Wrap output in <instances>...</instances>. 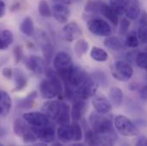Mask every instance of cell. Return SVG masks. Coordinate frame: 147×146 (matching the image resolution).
<instances>
[{"label": "cell", "instance_id": "1", "mask_svg": "<svg viewBox=\"0 0 147 146\" xmlns=\"http://www.w3.org/2000/svg\"><path fill=\"white\" fill-rule=\"evenodd\" d=\"M89 123L94 133V145H113L116 143L118 136L110 117L93 112L89 116Z\"/></svg>", "mask_w": 147, "mask_h": 146}, {"label": "cell", "instance_id": "2", "mask_svg": "<svg viewBox=\"0 0 147 146\" xmlns=\"http://www.w3.org/2000/svg\"><path fill=\"white\" fill-rule=\"evenodd\" d=\"M45 75L46 79H43L39 85V93L45 99H53L60 96L63 92L62 79L58 73L51 69L45 70Z\"/></svg>", "mask_w": 147, "mask_h": 146}, {"label": "cell", "instance_id": "3", "mask_svg": "<svg viewBox=\"0 0 147 146\" xmlns=\"http://www.w3.org/2000/svg\"><path fill=\"white\" fill-rule=\"evenodd\" d=\"M114 126L116 131L125 137H134L140 133L139 129L132 120L123 114H118L115 117Z\"/></svg>", "mask_w": 147, "mask_h": 146}, {"label": "cell", "instance_id": "4", "mask_svg": "<svg viewBox=\"0 0 147 146\" xmlns=\"http://www.w3.org/2000/svg\"><path fill=\"white\" fill-rule=\"evenodd\" d=\"M110 70L112 76L115 79L123 82L129 80L134 74V69L131 65L127 62L122 60L115 61L112 64Z\"/></svg>", "mask_w": 147, "mask_h": 146}, {"label": "cell", "instance_id": "5", "mask_svg": "<svg viewBox=\"0 0 147 146\" xmlns=\"http://www.w3.org/2000/svg\"><path fill=\"white\" fill-rule=\"evenodd\" d=\"M98 87V82L90 77L88 79H86L84 83H82L74 90V96L77 98L86 101L90 98H92L96 94Z\"/></svg>", "mask_w": 147, "mask_h": 146}, {"label": "cell", "instance_id": "6", "mask_svg": "<svg viewBox=\"0 0 147 146\" xmlns=\"http://www.w3.org/2000/svg\"><path fill=\"white\" fill-rule=\"evenodd\" d=\"M87 28L96 36L108 37L112 32L110 24L101 18H93L89 20L87 22Z\"/></svg>", "mask_w": 147, "mask_h": 146}, {"label": "cell", "instance_id": "7", "mask_svg": "<svg viewBox=\"0 0 147 146\" xmlns=\"http://www.w3.org/2000/svg\"><path fill=\"white\" fill-rule=\"evenodd\" d=\"M53 66L58 73H64L69 70L74 66L72 57L65 51L58 52L53 60Z\"/></svg>", "mask_w": 147, "mask_h": 146}, {"label": "cell", "instance_id": "8", "mask_svg": "<svg viewBox=\"0 0 147 146\" xmlns=\"http://www.w3.org/2000/svg\"><path fill=\"white\" fill-rule=\"evenodd\" d=\"M32 131L36 135L37 139H39L41 142L47 144V143H53L56 138V132L54 127L51 125H47L45 126L35 127L31 126Z\"/></svg>", "mask_w": 147, "mask_h": 146}, {"label": "cell", "instance_id": "9", "mask_svg": "<svg viewBox=\"0 0 147 146\" xmlns=\"http://www.w3.org/2000/svg\"><path fill=\"white\" fill-rule=\"evenodd\" d=\"M24 120L31 126L40 127L50 125V119L43 112H29L23 114Z\"/></svg>", "mask_w": 147, "mask_h": 146}, {"label": "cell", "instance_id": "10", "mask_svg": "<svg viewBox=\"0 0 147 146\" xmlns=\"http://www.w3.org/2000/svg\"><path fill=\"white\" fill-rule=\"evenodd\" d=\"M46 62L44 58L38 56H31L26 59L25 66L28 70L36 74H42L45 73Z\"/></svg>", "mask_w": 147, "mask_h": 146}, {"label": "cell", "instance_id": "11", "mask_svg": "<svg viewBox=\"0 0 147 146\" xmlns=\"http://www.w3.org/2000/svg\"><path fill=\"white\" fill-rule=\"evenodd\" d=\"M92 104L95 110L100 114H106L112 110L111 102L103 94H95L92 97Z\"/></svg>", "mask_w": 147, "mask_h": 146}, {"label": "cell", "instance_id": "12", "mask_svg": "<svg viewBox=\"0 0 147 146\" xmlns=\"http://www.w3.org/2000/svg\"><path fill=\"white\" fill-rule=\"evenodd\" d=\"M61 107H62L61 103H59L57 100L50 99L49 101L45 102L43 104V106L41 108V111L45 114H46L50 120H57V119L59 116L60 111H61Z\"/></svg>", "mask_w": 147, "mask_h": 146}, {"label": "cell", "instance_id": "13", "mask_svg": "<svg viewBox=\"0 0 147 146\" xmlns=\"http://www.w3.org/2000/svg\"><path fill=\"white\" fill-rule=\"evenodd\" d=\"M63 34L66 41L73 42L82 35V30L77 22H71L67 23L63 28Z\"/></svg>", "mask_w": 147, "mask_h": 146}, {"label": "cell", "instance_id": "14", "mask_svg": "<svg viewBox=\"0 0 147 146\" xmlns=\"http://www.w3.org/2000/svg\"><path fill=\"white\" fill-rule=\"evenodd\" d=\"M52 15L54 18L60 23H67L70 16V10L66 4L57 3L52 7Z\"/></svg>", "mask_w": 147, "mask_h": 146}, {"label": "cell", "instance_id": "15", "mask_svg": "<svg viewBox=\"0 0 147 146\" xmlns=\"http://www.w3.org/2000/svg\"><path fill=\"white\" fill-rule=\"evenodd\" d=\"M140 5L139 0H126L124 14L130 20H136L140 15Z\"/></svg>", "mask_w": 147, "mask_h": 146}, {"label": "cell", "instance_id": "16", "mask_svg": "<svg viewBox=\"0 0 147 146\" xmlns=\"http://www.w3.org/2000/svg\"><path fill=\"white\" fill-rule=\"evenodd\" d=\"M57 136L60 142L69 143L74 139V131L72 124L59 125L57 130Z\"/></svg>", "mask_w": 147, "mask_h": 146}, {"label": "cell", "instance_id": "17", "mask_svg": "<svg viewBox=\"0 0 147 146\" xmlns=\"http://www.w3.org/2000/svg\"><path fill=\"white\" fill-rule=\"evenodd\" d=\"M12 108V101L8 92L0 90V119L5 118Z\"/></svg>", "mask_w": 147, "mask_h": 146}, {"label": "cell", "instance_id": "18", "mask_svg": "<svg viewBox=\"0 0 147 146\" xmlns=\"http://www.w3.org/2000/svg\"><path fill=\"white\" fill-rule=\"evenodd\" d=\"M86 109V105L85 100L77 98L74 101L73 106L71 109V118L74 121H79L82 119L85 111Z\"/></svg>", "mask_w": 147, "mask_h": 146}, {"label": "cell", "instance_id": "19", "mask_svg": "<svg viewBox=\"0 0 147 146\" xmlns=\"http://www.w3.org/2000/svg\"><path fill=\"white\" fill-rule=\"evenodd\" d=\"M99 14H101L102 15H104L106 19H108L110 22L115 25L117 26L118 22H119V15H117V13L110 7V5H108L105 1L102 3L101 7H100V11Z\"/></svg>", "mask_w": 147, "mask_h": 146}, {"label": "cell", "instance_id": "20", "mask_svg": "<svg viewBox=\"0 0 147 146\" xmlns=\"http://www.w3.org/2000/svg\"><path fill=\"white\" fill-rule=\"evenodd\" d=\"M14 80H15L14 92L22 91L28 85L27 76L21 69H15V71H14Z\"/></svg>", "mask_w": 147, "mask_h": 146}, {"label": "cell", "instance_id": "21", "mask_svg": "<svg viewBox=\"0 0 147 146\" xmlns=\"http://www.w3.org/2000/svg\"><path fill=\"white\" fill-rule=\"evenodd\" d=\"M14 133L16 136L18 137H21L22 138L30 129H31V126L29 124H28L24 119L22 120V119H16L14 122Z\"/></svg>", "mask_w": 147, "mask_h": 146}, {"label": "cell", "instance_id": "22", "mask_svg": "<svg viewBox=\"0 0 147 146\" xmlns=\"http://www.w3.org/2000/svg\"><path fill=\"white\" fill-rule=\"evenodd\" d=\"M38 97V92L34 91L32 92H30L25 98L21 99L17 102V107L21 110H28L32 109V107L34 106V100Z\"/></svg>", "mask_w": 147, "mask_h": 146}, {"label": "cell", "instance_id": "23", "mask_svg": "<svg viewBox=\"0 0 147 146\" xmlns=\"http://www.w3.org/2000/svg\"><path fill=\"white\" fill-rule=\"evenodd\" d=\"M70 118H71V110L69 106L66 104H62L59 116L56 121L59 125L70 124Z\"/></svg>", "mask_w": 147, "mask_h": 146}, {"label": "cell", "instance_id": "24", "mask_svg": "<svg viewBox=\"0 0 147 146\" xmlns=\"http://www.w3.org/2000/svg\"><path fill=\"white\" fill-rule=\"evenodd\" d=\"M20 30L26 36H33L34 33V25L33 19L29 16H27L26 18H24L20 25Z\"/></svg>", "mask_w": 147, "mask_h": 146}, {"label": "cell", "instance_id": "25", "mask_svg": "<svg viewBox=\"0 0 147 146\" xmlns=\"http://www.w3.org/2000/svg\"><path fill=\"white\" fill-rule=\"evenodd\" d=\"M109 98L114 105L120 106L123 101V92L121 89L119 87H112L109 92Z\"/></svg>", "mask_w": 147, "mask_h": 146}, {"label": "cell", "instance_id": "26", "mask_svg": "<svg viewBox=\"0 0 147 146\" xmlns=\"http://www.w3.org/2000/svg\"><path fill=\"white\" fill-rule=\"evenodd\" d=\"M90 56H91L92 59H93L96 62H100V63L107 61L108 57H109L108 53L105 50H103L99 47H97V46H93L92 48V50L90 51Z\"/></svg>", "mask_w": 147, "mask_h": 146}, {"label": "cell", "instance_id": "27", "mask_svg": "<svg viewBox=\"0 0 147 146\" xmlns=\"http://www.w3.org/2000/svg\"><path fill=\"white\" fill-rule=\"evenodd\" d=\"M104 0H88L84 7V10L86 14H98L100 7Z\"/></svg>", "mask_w": 147, "mask_h": 146}, {"label": "cell", "instance_id": "28", "mask_svg": "<svg viewBox=\"0 0 147 146\" xmlns=\"http://www.w3.org/2000/svg\"><path fill=\"white\" fill-rule=\"evenodd\" d=\"M74 50L75 55L78 57H82L89 50V44L86 40L80 38L75 43Z\"/></svg>", "mask_w": 147, "mask_h": 146}, {"label": "cell", "instance_id": "29", "mask_svg": "<svg viewBox=\"0 0 147 146\" xmlns=\"http://www.w3.org/2000/svg\"><path fill=\"white\" fill-rule=\"evenodd\" d=\"M104 44L105 47L109 48L113 50H118L122 48V44L121 39L118 37L115 36H108L104 41Z\"/></svg>", "mask_w": 147, "mask_h": 146}, {"label": "cell", "instance_id": "30", "mask_svg": "<svg viewBox=\"0 0 147 146\" xmlns=\"http://www.w3.org/2000/svg\"><path fill=\"white\" fill-rule=\"evenodd\" d=\"M41 46H42V51H43V55H44L45 60L46 62V64H50L52 60V57H53L54 48L49 41L42 44Z\"/></svg>", "mask_w": 147, "mask_h": 146}, {"label": "cell", "instance_id": "31", "mask_svg": "<svg viewBox=\"0 0 147 146\" xmlns=\"http://www.w3.org/2000/svg\"><path fill=\"white\" fill-rule=\"evenodd\" d=\"M125 44L129 48H137L140 44V39L138 34L135 31H131L126 34Z\"/></svg>", "mask_w": 147, "mask_h": 146}, {"label": "cell", "instance_id": "32", "mask_svg": "<svg viewBox=\"0 0 147 146\" xmlns=\"http://www.w3.org/2000/svg\"><path fill=\"white\" fill-rule=\"evenodd\" d=\"M38 13L42 17H50L52 15V11L49 6V3L45 0H40L38 3Z\"/></svg>", "mask_w": 147, "mask_h": 146}, {"label": "cell", "instance_id": "33", "mask_svg": "<svg viewBox=\"0 0 147 146\" xmlns=\"http://www.w3.org/2000/svg\"><path fill=\"white\" fill-rule=\"evenodd\" d=\"M126 0H110V7L117 13L118 15L124 14Z\"/></svg>", "mask_w": 147, "mask_h": 146}, {"label": "cell", "instance_id": "34", "mask_svg": "<svg viewBox=\"0 0 147 146\" xmlns=\"http://www.w3.org/2000/svg\"><path fill=\"white\" fill-rule=\"evenodd\" d=\"M136 65L147 71V51H140L136 55L135 57Z\"/></svg>", "mask_w": 147, "mask_h": 146}, {"label": "cell", "instance_id": "35", "mask_svg": "<svg viewBox=\"0 0 147 146\" xmlns=\"http://www.w3.org/2000/svg\"><path fill=\"white\" fill-rule=\"evenodd\" d=\"M72 126H73L74 131V141L75 142H79L83 139V132H82V128L81 126L78 123V121H74V120L72 123Z\"/></svg>", "mask_w": 147, "mask_h": 146}, {"label": "cell", "instance_id": "36", "mask_svg": "<svg viewBox=\"0 0 147 146\" xmlns=\"http://www.w3.org/2000/svg\"><path fill=\"white\" fill-rule=\"evenodd\" d=\"M1 37L3 40V42L5 43V44L9 47L14 41V36H13V34L12 32H10L9 30H3L2 31L1 33Z\"/></svg>", "mask_w": 147, "mask_h": 146}, {"label": "cell", "instance_id": "37", "mask_svg": "<svg viewBox=\"0 0 147 146\" xmlns=\"http://www.w3.org/2000/svg\"><path fill=\"white\" fill-rule=\"evenodd\" d=\"M137 34L140 42L142 44H147V26H140Z\"/></svg>", "mask_w": 147, "mask_h": 146}, {"label": "cell", "instance_id": "38", "mask_svg": "<svg viewBox=\"0 0 147 146\" xmlns=\"http://www.w3.org/2000/svg\"><path fill=\"white\" fill-rule=\"evenodd\" d=\"M14 56H15V62L16 63H19L23 58V48L22 45H17L14 48Z\"/></svg>", "mask_w": 147, "mask_h": 146}, {"label": "cell", "instance_id": "39", "mask_svg": "<svg viewBox=\"0 0 147 146\" xmlns=\"http://www.w3.org/2000/svg\"><path fill=\"white\" fill-rule=\"evenodd\" d=\"M130 27V22L127 18H123L121 21L120 23V34L121 35H126L128 32Z\"/></svg>", "mask_w": 147, "mask_h": 146}, {"label": "cell", "instance_id": "40", "mask_svg": "<svg viewBox=\"0 0 147 146\" xmlns=\"http://www.w3.org/2000/svg\"><path fill=\"white\" fill-rule=\"evenodd\" d=\"M2 73L3 77L6 78L7 79H11L12 77L14 76V71L10 68H4L2 71Z\"/></svg>", "mask_w": 147, "mask_h": 146}, {"label": "cell", "instance_id": "41", "mask_svg": "<svg viewBox=\"0 0 147 146\" xmlns=\"http://www.w3.org/2000/svg\"><path fill=\"white\" fill-rule=\"evenodd\" d=\"M140 26H147V12L146 11H143L142 13H140Z\"/></svg>", "mask_w": 147, "mask_h": 146}, {"label": "cell", "instance_id": "42", "mask_svg": "<svg viewBox=\"0 0 147 146\" xmlns=\"http://www.w3.org/2000/svg\"><path fill=\"white\" fill-rule=\"evenodd\" d=\"M136 145L138 146H147V138L146 136H140L137 142H136Z\"/></svg>", "mask_w": 147, "mask_h": 146}, {"label": "cell", "instance_id": "43", "mask_svg": "<svg viewBox=\"0 0 147 146\" xmlns=\"http://www.w3.org/2000/svg\"><path fill=\"white\" fill-rule=\"evenodd\" d=\"M6 12V5L3 0H0V18L3 17Z\"/></svg>", "mask_w": 147, "mask_h": 146}, {"label": "cell", "instance_id": "44", "mask_svg": "<svg viewBox=\"0 0 147 146\" xmlns=\"http://www.w3.org/2000/svg\"><path fill=\"white\" fill-rule=\"evenodd\" d=\"M55 2L57 3H63V4H66V5H69V4H72L74 2H76L77 0H54Z\"/></svg>", "mask_w": 147, "mask_h": 146}, {"label": "cell", "instance_id": "45", "mask_svg": "<svg viewBox=\"0 0 147 146\" xmlns=\"http://www.w3.org/2000/svg\"><path fill=\"white\" fill-rule=\"evenodd\" d=\"M8 48V46L5 44V43L3 42V38H2V37L0 35V50H5V49H7Z\"/></svg>", "mask_w": 147, "mask_h": 146}, {"label": "cell", "instance_id": "46", "mask_svg": "<svg viewBox=\"0 0 147 146\" xmlns=\"http://www.w3.org/2000/svg\"><path fill=\"white\" fill-rule=\"evenodd\" d=\"M5 135H6V131H5V129L0 126V138L4 137Z\"/></svg>", "mask_w": 147, "mask_h": 146}, {"label": "cell", "instance_id": "47", "mask_svg": "<svg viewBox=\"0 0 147 146\" xmlns=\"http://www.w3.org/2000/svg\"><path fill=\"white\" fill-rule=\"evenodd\" d=\"M0 146H2V144H0Z\"/></svg>", "mask_w": 147, "mask_h": 146}, {"label": "cell", "instance_id": "48", "mask_svg": "<svg viewBox=\"0 0 147 146\" xmlns=\"http://www.w3.org/2000/svg\"><path fill=\"white\" fill-rule=\"evenodd\" d=\"M146 90H147V86H146Z\"/></svg>", "mask_w": 147, "mask_h": 146}]
</instances>
